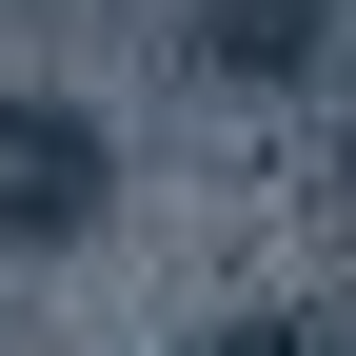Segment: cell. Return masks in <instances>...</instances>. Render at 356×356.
I'll list each match as a JSON object with an SVG mask.
<instances>
[{"mask_svg": "<svg viewBox=\"0 0 356 356\" xmlns=\"http://www.w3.org/2000/svg\"><path fill=\"white\" fill-rule=\"evenodd\" d=\"M99 218V119L79 99H0V238H79Z\"/></svg>", "mask_w": 356, "mask_h": 356, "instance_id": "1", "label": "cell"}, {"mask_svg": "<svg viewBox=\"0 0 356 356\" xmlns=\"http://www.w3.org/2000/svg\"><path fill=\"white\" fill-rule=\"evenodd\" d=\"M218 60H317V0H218Z\"/></svg>", "mask_w": 356, "mask_h": 356, "instance_id": "2", "label": "cell"}, {"mask_svg": "<svg viewBox=\"0 0 356 356\" xmlns=\"http://www.w3.org/2000/svg\"><path fill=\"white\" fill-rule=\"evenodd\" d=\"M257 356H337V337H257Z\"/></svg>", "mask_w": 356, "mask_h": 356, "instance_id": "3", "label": "cell"}]
</instances>
